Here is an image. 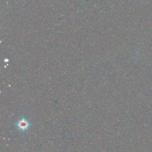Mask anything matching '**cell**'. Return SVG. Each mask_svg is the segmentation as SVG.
<instances>
[{
	"instance_id": "cell-1",
	"label": "cell",
	"mask_w": 152,
	"mask_h": 152,
	"mask_svg": "<svg viewBox=\"0 0 152 152\" xmlns=\"http://www.w3.org/2000/svg\"><path fill=\"white\" fill-rule=\"evenodd\" d=\"M28 126V122L26 121L21 120L20 122V124H18V128L20 129L24 130V129H26Z\"/></svg>"
}]
</instances>
